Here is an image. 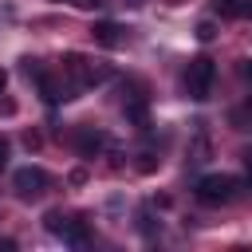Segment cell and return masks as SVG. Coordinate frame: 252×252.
<instances>
[{"instance_id": "cell-10", "label": "cell", "mask_w": 252, "mask_h": 252, "mask_svg": "<svg viewBox=\"0 0 252 252\" xmlns=\"http://www.w3.org/2000/svg\"><path fill=\"white\" fill-rule=\"evenodd\" d=\"M213 12L220 20H236L240 16V0H213Z\"/></svg>"}, {"instance_id": "cell-8", "label": "cell", "mask_w": 252, "mask_h": 252, "mask_svg": "<svg viewBox=\"0 0 252 252\" xmlns=\"http://www.w3.org/2000/svg\"><path fill=\"white\" fill-rule=\"evenodd\" d=\"M87 236H91V232H87V224H83V220H63V228H59V240H63V244H71V248H83V244H87Z\"/></svg>"}, {"instance_id": "cell-6", "label": "cell", "mask_w": 252, "mask_h": 252, "mask_svg": "<svg viewBox=\"0 0 252 252\" xmlns=\"http://www.w3.org/2000/svg\"><path fill=\"white\" fill-rule=\"evenodd\" d=\"M122 110H126V122H130V126H138V130L150 126V102H146L142 94H130Z\"/></svg>"}, {"instance_id": "cell-17", "label": "cell", "mask_w": 252, "mask_h": 252, "mask_svg": "<svg viewBox=\"0 0 252 252\" xmlns=\"http://www.w3.org/2000/svg\"><path fill=\"white\" fill-rule=\"evenodd\" d=\"M240 118H248V126H252V94H248V102H244V114Z\"/></svg>"}, {"instance_id": "cell-15", "label": "cell", "mask_w": 252, "mask_h": 252, "mask_svg": "<svg viewBox=\"0 0 252 252\" xmlns=\"http://www.w3.org/2000/svg\"><path fill=\"white\" fill-rule=\"evenodd\" d=\"M67 4H75V8H87V12H91V8H98L102 0H67Z\"/></svg>"}, {"instance_id": "cell-9", "label": "cell", "mask_w": 252, "mask_h": 252, "mask_svg": "<svg viewBox=\"0 0 252 252\" xmlns=\"http://www.w3.org/2000/svg\"><path fill=\"white\" fill-rule=\"evenodd\" d=\"M106 146H110V138L102 130H83V138H79V154H98Z\"/></svg>"}, {"instance_id": "cell-5", "label": "cell", "mask_w": 252, "mask_h": 252, "mask_svg": "<svg viewBox=\"0 0 252 252\" xmlns=\"http://www.w3.org/2000/svg\"><path fill=\"white\" fill-rule=\"evenodd\" d=\"M91 35H94L98 47H122V43H126V28L114 24V20H98V24L91 28Z\"/></svg>"}, {"instance_id": "cell-4", "label": "cell", "mask_w": 252, "mask_h": 252, "mask_svg": "<svg viewBox=\"0 0 252 252\" xmlns=\"http://www.w3.org/2000/svg\"><path fill=\"white\" fill-rule=\"evenodd\" d=\"M47 181H51V177H47L39 165H24V169L12 173V189H16V197H24V201L39 197V193L47 189Z\"/></svg>"}, {"instance_id": "cell-7", "label": "cell", "mask_w": 252, "mask_h": 252, "mask_svg": "<svg viewBox=\"0 0 252 252\" xmlns=\"http://www.w3.org/2000/svg\"><path fill=\"white\" fill-rule=\"evenodd\" d=\"M35 87H39V94H43V102H59V98H71V91H67V83H55L47 71L35 79Z\"/></svg>"}, {"instance_id": "cell-3", "label": "cell", "mask_w": 252, "mask_h": 252, "mask_svg": "<svg viewBox=\"0 0 252 252\" xmlns=\"http://www.w3.org/2000/svg\"><path fill=\"white\" fill-rule=\"evenodd\" d=\"M240 197V181L232 173H209L197 181V201L201 205H228Z\"/></svg>"}, {"instance_id": "cell-16", "label": "cell", "mask_w": 252, "mask_h": 252, "mask_svg": "<svg viewBox=\"0 0 252 252\" xmlns=\"http://www.w3.org/2000/svg\"><path fill=\"white\" fill-rule=\"evenodd\" d=\"M240 75H244V79H252V59H240Z\"/></svg>"}, {"instance_id": "cell-11", "label": "cell", "mask_w": 252, "mask_h": 252, "mask_svg": "<svg viewBox=\"0 0 252 252\" xmlns=\"http://www.w3.org/2000/svg\"><path fill=\"white\" fill-rule=\"evenodd\" d=\"M43 220H47V232H55V236H59V228H63V220H67V217H63V213H47Z\"/></svg>"}, {"instance_id": "cell-18", "label": "cell", "mask_w": 252, "mask_h": 252, "mask_svg": "<svg viewBox=\"0 0 252 252\" xmlns=\"http://www.w3.org/2000/svg\"><path fill=\"white\" fill-rule=\"evenodd\" d=\"M240 16H252V0H240Z\"/></svg>"}, {"instance_id": "cell-19", "label": "cell", "mask_w": 252, "mask_h": 252, "mask_svg": "<svg viewBox=\"0 0 252 252\" xmlns=\"http://www.w3.org/2000/svg\"><path fill=\"white\" fill-rule=\"evenodd\" d=\"M4 87H8V71L0 67V94H4Z\"/></svg>"}, {"instance_id": "cell-13", "label": "cell", "mask_w": 252, "mask_h": 252, "mask_svg": "<svg viewBox=\"0 0 252 252\" xmlns=\"http://www.w3.org/2000/svg\"><path fill=\"white\" fill-rule=\"evenodd\" d=\"M158 161H161V158H154V154H142L138 169H142V173H154V169H158Z\"/></svg>"}, {"instance_id": "cell-14", "label": "cell", "mask_w": 252, "mask_h": 252, "mask_svg": "<svg viewBox=\"0 0 252 252\" xmlns=\"http://www.w3.org/2000/svg\"><path fill=\"white\" fill-rule=\"evenodd\" d=\"M8 154H12V146H8V138H4V134H0V169H4V165H8Z\"/></svg>"}, {"instance_id": "cell-2", "label": "cell", "mask_w": 252, "mask_h": 252, "mask_svg": "<svg viewBox=\"0 0 252 252\" xmlns=\"http://www.w3.org/2000/svg\"><path fill=\"white\" fill-rule=\"evenodd\" d=\"M213 79H217V63H213L209 55L189 59V67H185V94H189L193 102H205V98L213 94Z\"/></svg>"}, {"instance_id": "cell-12", "label": "cell", "mask_w": 252, "mask_h": 252, "mask_svg": "<svg viewBox=\"0 0 252 252\" xmlns=\"http://www.w3.org/2000/svg\"><path fill=\"white\" fill-rule=\"evenodd\" d=\"M213 35H217V28H213L209 20H201V24H197V39H205V43H209Z\"/></svg>"}, {"instance_id": "cell-1", "label": "cell", "mask_w": 252, "mask_h": 252, "mask_svg": "<svg viewBox=\"0 0 252 252\" xmlns=\"http://www.w3.org/2000/svg\"><path fill=\"white\" fill-rule=\"evenodd\" d=\"M63 75H67V91H71V98H75L79 91H91V87L106 83V79H110V67H106V63H94V59H87V55H79V51H67Z\"/></svg>"}]
</instances>
